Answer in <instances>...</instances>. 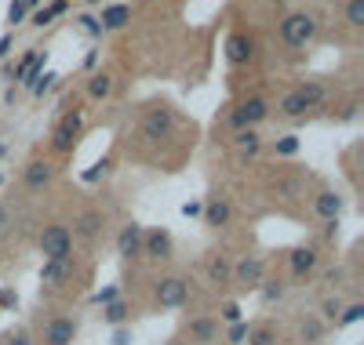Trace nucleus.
<instances>
[{
  "label": "nucleus",
  "instance_id": "nucleus-1",
  "mask_svg": "<svg viewBox=\"0 0 364 345\" xmlns=\"http://www.w3.org/2000/svg\"><path fill=\"white\" fill-rule=\"evenodd\" d=\"M317 29H321V22H317L314 11H288L277 26V37H281L284 48L299 51V48H310L317 40Z\"/></svg>",
  "mask_w": 364,
  "mask_h": 345
},
{
  "label": "nucleus",
  "instance_id": "nucleus-2",
  "mask_svg": "<svg viewBox=\"0 0 364 345\" xmlns=\"http://www.w3.org/2000/svg\"><path fill=\"white\" fill-rule=\"evenodd\" d=\"M37 247H41L44 262H51V258H73V233H70V226H63V222L44 226Z\"/></svg>",
  "mask_w": 364,
  "mask_h": 345
},
{
  "label": "nucleus",
  "instance_id": "nucleus-3",
  "mask_svg": "<svg viewBox=\"0 0 364 345\" xmlns=\"http://www.w3.org/2000/svg\"><path fill=\"white\" fill-rule=\"evenodd\" d=\"M190 280L186 276H178V273H171V276H161L157 284H154V302H157V309H182L190 302Z\"/></svg>",
  "mask_w": 364,
  "mask_h": 345
},
{
  "label": "nucleus",
  "instance_id": "nucleus-4",
  "mask_svg": "<svg viewBox=\"0 0 364 345\" xmlns=\"http://www.w3.org/2000/svg\"><path fill=\"white\" fill-rule=\"evenodd\" d=\"M171 131H175V113H171L168 106L146 109L142 120H139V135H142V142H164Z\"/></svg>",
  "mask_w": 364,
  "mask_h": 345
},
{
  "label": "nucleus",
  "instance_id": "nucleus-5",
  "mask_svg": "<svg viewBox=\"0 0 364 345\" xmlns=\"http://www.w3.org/2000/svg\"><path fill=\"white\" fill-rule=\"evenodd\" d=\"M266 280V262L259 255H245L240 262H233V273H230V284L237 291H259V284Z\"/></svg>",
  "mask_w": 364,
  "mask_h": 345
},
{
  "label": "nucleus",
  "instance_id": "nucleus-6",
  "mask_svg": "<svg viewBox=\"0 0 364 345\" xmlns=\"http://www.w3.org/2000/svg\"><path fill=\"white\" fill-rule=\"evenodd\" d=\"M80 131H84V116H80V109L66 113L63 120L55 124V131H51V149H55V153H73Z\"/></svg>",
  "mask_w": 364,
  "mask_h": 345
},
{
  "label": "nucleus",
  "instance_id": "nucleus-7",
  "mask_svg": "<svg viewBox=\"0 0 364 345\" xmlns=\"http://www.w3.org/2000/svg\"><path fill=\"white\" fill-rule=\"evenodd\" d=\"M269 116V102L262 99V95H252V99H245L233 113H230V124L237 131H245V128H259V124Z\"/></svg>",
  "mask_w": 364,
  "mask_h": 345
},
{
  "label": "nucleus",
  "instance_id": "nucleus-8",
  "mask_svg": "<svg viewBox=\"0 0 364 345\" xmlns=\"http://www.w3.org/2000/svg\"><path fill=\"white\" fill-rule=\"evenodd\" d=\"M77 331H80L77 317H66V312H58V317H51V320L44 324V334H41L37 345H73Z\"/></svg>",
  "mask_w": 364,
  "mask_h": 345
},
{
  "label": "nucleus",
  "instance_id": "nucleus-9",
  "mask_svg": "<svg viewBox=\"0 0 364 345\" xmlns=\"http://www.w3.org/2000/svg\"><path fill=\"white\" fill-rule=\"evenodd\" d=\"M73 273H77V262L73 258H51V262L41 265V284L48 291H63L70 280H73Z\"/></svg>",
  "mask_w": 364,
  "mask_h": 345
},
{
  "label": "nucleus",
  "instance_id": "nucleus-10",
  "mask_svg": "<svg viewBox=\"0 0 364 345\" xmlns=\"http://www.w3.org/2000/svg\"><path fill=\"white\" fill-rule=\"evenodd\" d=\"M317 265H321V251L317 247H291L288 251V269H291V276L295 280H310L314 273H317Z\"/></svg>",
  "mask_w": 364,
  "mask_h": 345
},
{
  "label": "nucleus",
  "instance_id": "nucleus-11",
  "mask_svg": "<svg viewBox=\"0 0 364 345\" xmlns=\"http://www.w3.org/2000/svg\"><path fill=\"white\" fill-rule=\"evenodd\" d=\"M171 251H175V240L168 229H146L142 233V258L164 262V258H171Z\"/></svg>",
  "mask_w": 364,
  "mask_h": 345
},
{
  "label": "nucleus",
  "instance_id": "nucleus-12",
  "mask_svg": "<svg viewBox=\"0 0 364 345\" xmlns=\"http://www.w3.org/2000/svg\"><path fill=\"white\" fill-rule=\"evenodd\" d=\"M55 175H58V168L51 160H29L26 171H22V182H26V190L41 193V190H48V185L55 182Z\"/></svg>",
  "mask_w": 364,
  "mask_h": 345
},
{
  "label": "nucleus",
  "instance_id": "nucleus-13",
  "mask_svg": "<svg viewBox=\"0 0 364 345\" xmlns=\"http://www.w3.org/2000/svg\"><path fill=\"white\" fill-rule=\"evenodd\" d=\"M252 58H255L252 33H230L226 37V62H230V66H248Z\"/></svg>",
  "mask_w": 364,
  "mask_h": 345
},
{
  "label": "nucleus",
  "instance_id": "nucleus-14",
  "mask_svg": "<svg viewBox=\"0 0 364 345\" xmlns=\"http://www.w3.org/2000/svg\"><path fill=\"white\" fill-rule=\"evenodd\" d=\"M142 226L139 222H128V226H120L117 233V255L120 258H142Z\"/></svg>",
  "mask_w": 364,
  "mask_h": 345
},
{
  "label": "nucleus",
  "instance_id": "nucleus-15",
  "mask_svg": "<svg viewBox=\"0 0 364 345\" xmlns=\"http://www.w3.org/2000/svg\"><path fill=\"white\" fill-rule=\"evenodd\" d=\"M219 320L215 317H193L190 324H186V338L190 341H197V345H211V341H219Z\"/></svg>",
  "mask_w": 364,
  "mask_h": 345
},
{
  "label": "nucleus",
  "instance_id": "nucleus-16",
  "mask_svg": "<svg viewBox=\"0 0 364 345\" xmlns=\"http://www.w3.org/2000/svg\"><path fill=\"white\" fill-rule=\"evenodd\" d=\"M295 91H299L302 99H306V106H310V109H321V106H328V99H331V84H328V80H321V77L302 80Z\"/></svg>",
  "mask_w": 364,
  "mask_h": 345
},
{
  "label": "nucleus",
  "instance_id": "nucleus-17",
  "mask_svg": "<svg viewBox=\"0 0 364 345\" xmlns=\"http://www.w3.org/2000/svg\"><path fill=\"white\" fill-rule=\"evenodd\" d=\"M204 226H211V229H223V226H230V218H233V207H230V200L226 197H211L208 204H204Z\"/></svg>",
  "mask_w": 364,
  "mask_h": 345
},
{
  "label": "nucleus",
  "instance_id": "nucleus-18",
  "mask_svg": "<svg viewBox=\"0 0 364 345\" xmlns=\"http://www.w3.org/2000/svg\"><path fill=\"white\" fill-rule=\"evenodd\" d=\"M102 229H106V214L102 211H84L80 218H77V226H73V236H80V240H99L102 236Z\"/></svg>",
  "mask_w": 364,
  "mask_h": 345
},
{
  "label": "nucleus",
  "instance_id": "nucleus-19",
  "mask_svg": "<svg viewBox=\"0 0 364 345\" xmlns=\"http://www.w3.org/2000/svg\"><path fill=\"white\" fill-rule=\"evenodd\" d=\"M204 273H208V284H215V288H226V284H230V273H233V262H230V255H223V251H215V255L208 258Z\"/></svg>",
  "mask_w": 364,
  "mask_h": 345
},
{
  "label": "nucleus",
  "instance_id": "nucleus-20",
  "mask_svg": "<svg viewBox=\"0 0 364 345\" xmlns=\"http://www.w3.org/2000/svg\"><path fill=\"white\" fill-rule=\"evenodd\" d=\"M328 334V324L317 317V312H306V317L299 320V341H310V345H321Z\"/></svg>",
  "mask_w": 364,
  "mask_h": 345
},
{
  "label": "nucleus",
  "instance_id": "nucleus-21",
  "mask_svg": "<svg viewBox=\"0 0 364 345\" xmlns=\"http://www.w3.org/2000/svg\"><path fill=\"white\" fill-rule=\"evenodd\" d=\"M314 211L324 218V222H331V218H339V214H343V197H339V193H331V190H321L317 200H314Z\"/></svg>",
  "mask_w": 364,
  "mask_h": 345
},
{
  "label": "nucleus",
  "instance_id": "nucleus-22",
  "mask_svg": "<svg viewBox=\"0 0 364 345\" xmlns=\"http://www.w3.org/2000/svg\"><path fill=\"white\" fill-rule=\"evenodd\" d=\"M248 345H281V327L273 320H262V324L248 327Z\"/></svg>",
  "mask_w": 364,
  "mask_h": 345
},
{
  "label": "nucleus",
  "instance_id": "nucleus-23",
  "mask_svg": "<svg viewBox=\"0 0 364 345\" xmlns=\"http://www.w3.org/2000/svg\"><path fill=\"white\" fill-rule=\"evenodd\" d=\"M277 113H281V116H288V120H302V116L310 113V106H306V99H302L299 91L291 87L288 95H284V99L277 102Z\"/></svg>",
  "mask_w": 364,
  "mask_h": 345
},
{
  "label": "nucleus",
  "instance_id": "nucleus-24",
  "mask_svg": "<svg viewBox=\"0 0 364 345\" xmlns=\"http://www.w3.org/2000/svg\"><path fill=\"white\" fill-rule=\"evenodd\" d=\"M233 146H237L240 156H255V153L262 149V135H259L255 128H245V131L233 135Z\"/></svg>",
  "mask_w": 364,
  "mask_h": 345
},
{
  "label": "nucleus",
  "instance_id": "nucleus-25",
  "mask_svg": "<svg viewBox=\"0 0 364 345\" xmlns=\"http://www.w3.org/2000/svg\"><path fill=\"white\" fill-rule=\"evenodd\" d=\"M128 22H132V8H128V4H113V8H106L102 18H99L102 29H120V26H128Z\"/></svg>",
  "mask_w": 364,
  "mask_h": 345
},
{
  "label": "nucleus",
  "instance_id": "nucleus-26",
  "mask_svg": "<svg viewBox=\"0 0 364 345\" xmlns=\"http://www.w3.org/2000/svg\"><path fill=\"white\" fill-rule=\"evenodd\" d=\"M87 95L95 99V102L109 99V95H113V77H109V73H95V77L87 80Z\"/></svg>",
  "mask_w": 364,
  "mask_h": 345
},
{
  "label": "nucleus",
  "instance_id": "nucleus-27",
  "mask_svg": "<svg viewBox=\"0 0 364 345\" xmlns=\"http://www.w3.org/2000/svg\"><path fill=\"white\" fill-rule=\"evenodd\" d=\"M128 312H132V305L117 298V302H109V305H102V320L117 327V324H124V320H128Z\"/></svg>",
  "mask_w": 364,
  "mask_h": 345
},
{
  "label": "nucleus",
  "instance_id": "nucleus-28",
  "mask_svg": "<svg viewBox=\"0 0 364 345\" xmlns=\"http://www.w3.org/2000/svg\"><path fill=\"white\" fill-rule=\"evenodd\" d=\"M259 295H262V305H277L284 298V284H281V280H262Z\"/></svg>",
  "mask_w": 364,
  "mask_h": 345
},
{
  "label": "nucleus",
  "instance_id": "nucleus-29",
  "mask_svg": "<svg viewBox=\"0 0 364 345\" xmlns=\"http://www.w3.org/2000/svg\"><path fill=\"white\" fill-rule=\"evenodd\" d=\"M343 18H346L350 29H360V26H364V0H346Z\"/></svg>",
  "mask_w": 364,
  "mask_h": 345
},
{
  "label": "nucleus",
  "instance_id": "nucleus-30",
  "mask_svg": "<svg viewBox=\"0 0 364 345\" xmlns=\"http://www.w3.org/2000/svg\"><path fill=\"white\" fill-rule=\"evenodd\" d=\"M360 317H364V305H360V302H350V305H343V312L336 317V324H331V327H350V324H357Z\"/></svg>",
  "mask_w": 364,
  "mask_h": 345
},
{
  "label": "nucleus",
  "instance_id": "nucleus-31",
  "mask_svg": "<svg viewBox=\"0 0 364 345\" xmlns=\"http://www.w3.org/2000/svg\"><path fill=\"white\" fill-rule=\"evenodd\" d=\"M339 312H343V298H324L321 302V312H317V317L331 327V324H336V317H339Z\"/></svg>",
  "mask_w": 364,
  "mask_h": 345
},
{
  "label": "nucleus",
  "instance_id": "nucleus-32",
  "mask_svg": "<svg viewBox=\"0 0 364 345\" xmlns=\"http://www.w3.org/2000/svg\"><path fill=\"white\" fill-rule=\"evenodd\" d=\"M44 66H48V55H44V51H41V55H37V58H33V66H29V73H26V77H22V84H29V87H33V84H37V80H41V77H44Z\"/></svg>",
  "mask_w": 364,
  "mask_h": 345
},
{
  "label": "nucleus",
  "instance_id": "nucleus-33",
  "mask_svg": "<svg viewBox=\"0 0 364 345\" xmlns=\"http://www.w3.org/2000/svg\"><path fill=\"white\" fill-rule=\"evenodd\" d=\"M245 341H248V324H245V320L230 324V331H226V345H245Z\"/></svg>",
  "mask_w": 364,
  "mask_h": 345
},
{
  "label": "nucleus",
  "instance_id": "nucleus-34",
  "mask_svg": "<svg viewBox=\"0 0 364 345\" xmlns=\"http://www.w3.org/2000/svg\"><path fill=\"white\" fill-rule=\"evenodd\" d=\"M37 55H41L37 48H29V51H26V55L18 58V66H15V73H11V80H22V77L29 73V66H33V58H37Z\"/></svg>",
  "mask_w": 364,
  "mask_h": 345
},
{
  "label": "nucleus",
  "instance_id": "nucleus-35",
  "mask_svg": "<svg viewBox=\"0 0 364 345\" xmlns=\"http://www.w3.org/2000/svg\"><path fill=\"white\" fill-rule=\"evenodd\" d=\"M4 345H37V341H33V334H29L26 327H15V331H8Z\"/></svg>",
  "mask_w": 364,
  "mask_h": 345
},
{
  "label": "nucleus",
  "instance_id": "nucleus-36",
  "mask_svg": "<svg viewBox=\"0 0 364 345\" xmlns=\"http://www.w3.org/2000/svg\"><path fill=\"white\" fill-rule=\"evenodd\" d=\"M273 149H277V156H295L299 153V138L295 135H284V138H277V146H273Z\"/></svg>",
  "mask_w": 364,
  "mask_h": 345
},
{
  "label": "nucleus",
  "instance_id": "nucleus-37",
  "mask_svg": "<svg viewBox=\"0 0 364 345\" xmlns=\"http://www.w3.org/2000/svg\"><path fill=\"white\" fill-rule=\"evenodd\" d=\"M26 15H29V11L22 8V0H11V8H8V22H11V26H22V22H26Z\"/></svg>",
  "mask_w": 364,
  "mask_h": 345
},
{
  "label": "nucleus",
  "instance_id": "nucleus-38",
  "mask_svg": "<svg viewBox=\"0 0 364 345\" xmlns=\"http://www.w3.org/2000/svg\"><path fill=\"white\" fill-rule=\"evenodd\" d=\"M219 317H223L226 324H237V320H240V305H237V302H226V305H223V312H219Z\"/></svg>",
  "mask_w": 364,
  "mask_h": 345
},
{
  "label": "nucleus",
  "instance_id": "nucleus-39",
  "mask_svg": "<svg viewBox=\"0 0 364 345\" xmlns=\"http://www.w3.org/2000/svg\"><path fill=\"white\" fill-rule=\"evenodd\" d=\"M51 18H55V15H51V8H37V11H33V26H37V29H44Z\"/></svg>",
  "mask_w": 364,
  "mask_h": 345
},
{
  "label": "nucleus",
  "instance_id": "nucleus-40",
  "mask_svg": "<svg viewBox=\"0 0 364 345\" xmlns=\"http://www.w3.org/2000/svg\"><path fill=\"white\" fill-rule=\"evenodd\" d=\"M117 298H120V288H106V291H99V295H95V302H99V305H109V302H117Z\"/></svg>",
  "mask_w": 364,
  "mask_h": 345
},
{
  "label": "nucleus",
  "instance_id": "nucleus-41",
  "mask_svg": "<svg viewBox=\"0 0 364 345\" xmlns=\"http://www.w3.org/2000/svg\"><path fill=\"white\" fill-rule=\"evenodd\" d=\"M77 22H80V26H84V29H87V33H95V37H99V33H102V26H99V18H91V15H80V18H77Z\"/></svg>",
  "mask_w": 364,
  "mask_h": 345
},
{
  "label": "nucleus",
  "instance_id": "nucleus-42",
  "mask_svg": "<svg viewBox=\"0 0 364 345\" xmlns=\"http://www.w3.org/2000/svg\"><path fill=\"white\" fill-rule=\"evenodd\" d=\"M51 80H55V73H44V77H41V80L33 84V95H44V91L51 87Z\"/></svg>",
  "mask_w": 364,
  "mask_h": 345
},
{
  "label": "nucleus",
  "instance_id": "nucleus-43",
  "mask_svg": "<svg viewBox=\"0 0 364 345\" xmlns=\"http://www.w3.org/2000/svg\"><path fill=\"white\" fill-rule=\"evenodd\" d=\"M11 222H15V218H11V211H8V207H0V236H4V233L11 229Z\"/></svg>",
  "mask_w": 364,
  "mask_h": 345
},
{
  "label": "nucleus",
  "instance_id": "nucleus-44",
  "mask_svg": "<svg viewBox=\"0 0 364 345\" xmlns=\"http://www.w3.org/2000/svg\"><path fill=\"white\" fill-rule=\"evenodd\" d=\"M204 211V204H197V200H190V204H182V214H186V218H197Z\"/></svg>",
  "mask_w": 364,
  "mask_h": 345
},
{
  "label": "nucleus",
  "instance_id": "nucleus-45",
  "mask_svg": "<svg viewBox=\"0 0 364 345\" xmlns=\"http://www.w3.org/2000/svg\"><path fill=\"white\" fill-rule=\"evenodd\" d=\"M128 341H132V331H117L113 334V345H128Z\"/></svg>",
  "mask_w": 364,
  "mask_h": 345
},
{
  "label": "nucleus",
  "instance_id": "nucleus-46",
  "mask_svg": "<svg viewBox=\"0 0 364 345\" xmlns=\"http://www.w3.org/2000/svg\"><path fill=\"white\" fill-rule=\"evenodd\" d=\"M11 51V37H0V58H4Z\"/></svg>",
  "mask_w": 364,
  "mask_h": 345
},
{
  "label": "nucleus",
  "instance_id": "nucleus-47",
  "mask_svg": "<svg viewBox=\"0 0 364 345\" xmlns=\"http://www.w3.org/2000/svg\"><path fill=\"white\" fill-rule=\"evenodd\" d=\"M37 4H41V0H22V8H26V11H37Z\"/></svg>",
  "mask_w": 364,
  "mask_h": 345
},
{
  "label": "nucleus",
  "instance_id": "nucleus-48",
  "mask_svg": "<svg viewBox=\"0 0 364 345\" xmlns=\"http://www.w3.org/2000/svg\"><path fill=\"white\" fill-rule=\"evenodd\" d=\"M87 4H99V0H87Z\"/></svg>",
  "mask_w": 364,
  "mask_h": 345
},
{
  "label": "nucleus",
  "instance_id": "nucleus-49",
  "mask_svg": "<svg viewBox=\"0 0 364 345\" xmlns=\"http://www.w3.org/2000/svg\"><path fill=\"white\" fill-rule=\"evenodd\" d=\"M0 156H4V146H0Z\"/></svg>",
  "mask_w": 364,
  "mask_h": 345
}]
</instances>
